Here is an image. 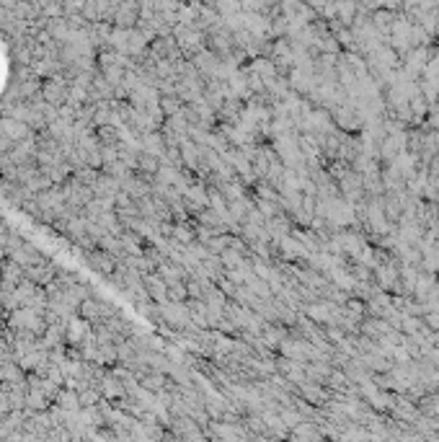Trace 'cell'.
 <instances>
[{"instance_id":"2","label":"cell","mask_w":439,"mask_h":442,"mask_svg":"<svg viewBox=\"0 0 439 442\" xmlns=\"http://www.w3.org/2000/svg\"><path fill=\"white\" fill-rule=\"evenodd\" d=\"M80 315H83V318H88V321H96V318H98V305H96L93 300H83Z\"/></svg>"},{"instance_id":"4","label":"cell","mask_w":439,"mask_h":442,"mask_svg":"<svg viewBox=\"0 0 439 442\" xmlns=\"http://www.w3.org/2000/svg\"><path fill=\"white\" fill-rule=\"evenodd\" d=\"M47 101H52V104H59L62 101V88H47Z\"/></svg>"},{"instance_id":"5","label":"cell","mask_w":439,"mask_h":442,"mask_svg":"<svg viewBox=\"0 0 439 442\" xmlns=\"http://www.w3.org/2000/svg\"><path fill=\"white\" fill-rule=\"evenodd\" d=\"M80 401H83V406H93L98 401V396L93 391H86V393H80Z\"/></svg>"},{"instance_id":"1","label":"cell","mask_w":439,"mask_h":442,"mask_svg":"<svg viewBox=\"0 0 439 442\" xmlns=\"http://www.w3.org/2000/svg\"><path fill=\"white\" fill-rule=\"evenodd\" d=\"M91 262H93V267H98L101 272H111L114 269V259L109 256V254H91Z\"/></svg>"},{"instance_id":"3","label":"cell","mask_w":439,"mask_h":442,"mask_svg":"<svg viewBox=\"0 0 439 442\" xmlns=\"http://www.w3.org/2000/svg\"><path fill=\"white\" fill-rule=\"evenodd\" d=\"M78 398L80 396H73V393H59V404L65 409H78Z\"/></svg>"}]
</instances>
